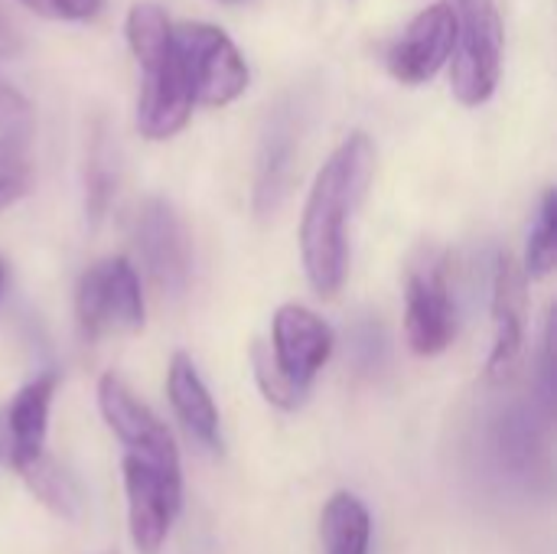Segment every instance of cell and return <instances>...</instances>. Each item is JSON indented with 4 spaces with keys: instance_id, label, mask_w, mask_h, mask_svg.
<instances>
[{
    "instance_id": "cell-1",
    "label": "cell",
    "mask_w": 557,
    "mask_h": 554,
    "mask_svg": "<svg viewBox=\"0 0 557 554\" xmlns=\"http://www.w3.org/2000/svg\"><path fill=\"white\" fill-rule=\"evenodd\" d=\"M375 176V144L369 134H349L320 167L304 219L300 258L310 287L320 297H336L349 274V225Z\"/></svg>"
},
{
    "instance_id": "cell-2",
    "label": "cell",
    "mask_w": 557,
    "mask_h": 554,
    "mask_svg": "<svg viewBox=\"0 0 557 554\" xmlns=\"http://www.w3.org/2000/svg\"><path fill=\"white\" fill-rule=\"evenodd\" d=\"M127 46L144 72L137 95V131L147 140L176 137L196 108L173 46L170 13L153 0H137L124 23Z\"/></svg>"
},
{
    "instance_id": "cell-3",
    "label": "cell",
    "mask_w": 557,
    "mask_h": 554,
    "mask_svg": "<svg viewBox=\"0 0 557 554\" xmlns=\"http://www.w3.org/2000/svg\"><path fill=\"white\" fill-rule=\"evenodd\" d=\"M457 13V42L450 56V88L467 108L486 104L503 78L506 26L496 0H450Z\"/></svg>"
},
{
    "instance_id": "cell-4",
    "label": "cell",
    "mask_w": 557,
    "mask_h": 554,
    "mask_svg": "<svg viewBox=\"0 0 557 554\" xmlns=\"http://www.w3.org/2000/svg\"><path fill=\"white\" fill-rule=\"evenodd\" d=\"M75 317L88 343L140 333L147 310L137 268L124 255L88 264L75 284Z\"/></svg>"
},
{
    "instance_id": "cell-5",
    "label": "cell",
    "mask_w": 557,
    "mask_h": 554,
    "mask_svg": "<svg viewBox=\"0 0 557 554\" xmlns=\"http://www.w3.org/2000/svg\"><path fill=\"white\" fill-rule=\"evenodd\" d=\"M173 46L196 104L225 108L245 95L251 72L242 49L222 26L199 20L173 23Z\"/></svg>"
},
{
    "instance_id": "cell-6",
    "label": "cell",
    "mask_w": 557,
    "mask_h": 554,
    "mask_svg": "<svg viewBox=\"0 0 557 554\" xmlns=\"http://www.w3.org/2000/svg\"><path fill=\"white\" fill-rule=\"evenodd\" d=\"M405 336L414 356H441L457 336L450 255L424 248L405 274Z\"/></svg>"
},
{
    "instance_id": "cell-7",
    "label": "cell",
    "mask_w": 557,
    "mask_h": 554,
    "mask_svg": "<svg viewBox=\"0 0 557 554\" xmlns=\"http://www.w3.org/2000/svg\"><path fill=\"white\" fill-rule=\"evenodd\" d=\"M134 245L157 294L180 300L193 284V235L173 202L153 196L137 209Z\"/></svg>"
},
{
    "instance_id": "cell-8",
    "label": "cell",
    "mask_w": 557,
    "mask_h": 554,
    "mask_svg": "<svg viewBox=\"0 0 557 554\" xmlns=\"http://www.w3.org/2000/svg\"><path fill=\"white\" fill-rule=\"evenodd\" d=\"M98 408H101V418L111 428V434L124 444V457H137L140 464H150L170 477H183L180 451H176L170 428L153 415V408L147 402H140L134 395V389L121 376H114V372L101 376Z\"/></svg>"
},
{
    "instance_id": "cell-9",
    "label": "cell",
    "mask_w": 557,
    "mask_h": 554,
    "mask_svg": "<svg viewBox=\"0 0 557 554\" xmlns=\"http://www.w3.org/2000/svg\"><path fill=\"white\" fill-rule=\"evenodd\" d=\"M457 42V13L450 0H437L411 16L398 39L385 52V69L401 85L431 82L454 56Z\"/></svg>"
},
{
    "instance_id": "cell-10",
    "label": "cell",
    "mask_w": 557,
    "mask_h": 554,
    "mask_svg": "<svg viewBox=\"0 0 557 554\" xmlns=\"http://www.w3.org/2000/svg\"><path fill=\"white\" fill-rule=\"evenodd\" d=\"M124 493H127V522L131 542L140 554H157L163 549L173 519L183 506V477H170L137 457L121 460Z\"/></svg>"
},
{
    "instance_id": "cell-11",
    "label": "cell",
    "mask_w": 557,
    "mask_h": 554,
    "mask_svg": "<svg viewBox=\"0 0 557 554\" xmlns=\"http://www.w3.org/2000/svg\"><path fill=\"white\" fill-rule=\"evenodd\" d=\"M333 346H336V336L330 323L317 317L310 307H300V304L277 307L268 349H271L274 366L294 389L310 395L317 376L333 356Z\"/></svg>"
},
{
    "instance_id": "cell-12",
    "label": "cell",
    "mask_w": 557,
    "mask_h": 554,
    "mask_svg": "<svg viewBox=\"0 0 557 554\" xmlns=\"http://www.w3.org/2000/svg\"><path fill=\"white\" fill-rule=\"evenodd\" d=\"M493 323H496V340L486 372L493 382H506L522 359L525 323H529V281L512 255H499L493 268Z\"/></svg>"
},
{
    "instance_id": "cell-13",
    "label": "cell",
    "mask_w": 557,
    "mask_h": 554,
    "mask_svg": "<svg viewBox=\"0 0 557 554\" xmlns=\"http://www.w3.org/2000/svg\"><path fill=\"white\" fill-rule=\"evenodd\" d=\"M55 389H59V376L55 372H42L33 382H26L13 395V402L7 408V421H3L7 424L3 457H7V464H13L16 473L46 454L49 408H52Z\"/></svg>"
},
{
    "instance_id": "cell-14",
    "label": "cell",
    "mask_w": 557,
    "mask_h": 554,
    "mask_svg": "<svg viewBox=\"0 0 557 554\" xmlns=\"http://www.w3.org/2000/svg\"><path fill=\"white\" fill-rule=\"evenodd\" d=\"M166 395H170V405H173L180 424L186 428V434L196 444H202L206 451H222L219 408H215L193 356L173 353L170 369H166Z\"/></svg>"
},
{
    "instance_id": "cell-15",
    "label": "cell",
    "mask_w": 557,
    "mask_h": 554,
    "mask_svg": "<svg viewBox=\"0 0 557 554\" xmlns=\"http://www.w3.org/2000/svg\"><path fill=\"white\" fill-rule=\"evenodd\" d=\"M294 163H297V127L290 114H281L271 121L261 153H258V176H255V212L274 216L284 196L294 183Z\"/></svg>"
},
{
    "instance_id": "cell-16",
    "label": "cell",
    "mask_w": 557,
    "mask_h": 554,
    "mask_svg": "<svg viewBox=\"0 0 557 554\" xmlns=\"http://www.w3.org/2000/svg\"><path fill=\"white\" fill-rule=\"evenodd\" d=\"M493 447L503 464V470L516 477H529L539 470L545 454V424L539 418V408L529 402L509 405L493 428Z\"/></svg>"
},
{
    "instance_id": "cell-17",
    "label": "cell",
    "mask_w": 557,
    "mask_h": 554,
    "mask_svg": "<svg viewBox=\"0 0 557 554\" xmlns=\"http://www.w3.org/2000/svg\"><path fill=\"white\" fill-rule=\"evenodd\" d=\"M323 554H369L372 516L356 493H333L320 513Z\"/></svg>"
},
{
    "instance_id": "cell-18",
    "label": "cell",
    "mask_w": 557,
    "mask_h": 554,
    "mask_svg": "<svg viewBox=\"0 0 557 554\" xmlns=\"http://www.w3.org/2000/svg\"><path fill=\"white\" fill-rule=\"evenodd\" d=\"M23 483L29 487V493L59 519L65 522H78L82 519V493L75 487V480L52 460V457H39L29 467L20 470Z\"/></svg>"
},
{
    "instance_id": "cell-19",
    "label": "cell",
    "mask_w": 557,
    "mask_h": 554,
    "mask_svg": "<svg viewBox=\"0 0 557 554\" xmlns=\"http://www.w3.org/2000/svg\"><path fill=\"white\" fill-rule=\"evenodd\" d=\"M557 261V193L545 189L535 225L529 232L525 258H522V274L525 281H545L555 271Z\"/></svg>"
},
{
    "instance_id": "cell-20",
    "label": "cell",
    "mask_w": 557,
    "mask_h": 554,
    "mask_svg": "<svg viewBox=\"0 0 557 554\" xmlns=\"http://www.w3.org/2000/svg\"><path fill=\"white\" fill-rule=\"evenodd\" d=\"M33 186V160H29V131H3L0 134V209L20 202Z\"/></svg>"
},
{
    "instance_id": "cell-21",
    "label": "cell",
    "mask_w": 557,
    "mask_h": 554,
    "mask_svg": "<svg viewBox=\"0 0 557 554\" xmlns=\"http://www.w3.org/2000/svg\"><path fill=\"white\" fill-rule=\"evenodd\" d=\"M251 369H255V382H258L261 395H264L274 408H281V411H297V408L307 402V395H304L300 389H294V385L281 376V369H277L274 359H271L268 343H261V340L251 346Z\"/></svg>"
},
{
    "instance_id": "cell-22",
    "label": "cell",
    "mask_w": 557,
    "mask_h": 554,
    "mask_svg": "<svg viewBox=\"0 0 557 554\" xmlns=\"http://www.w3.org/2000/svg\"><path fill=\"white\" fill-rule=\"evenodd\" d=\"M111 193H114V173H111L108 157L101 153V144H95L91 160H88V176H85V209H88L91 222H98L104 216Z\"/></svg>"
},
{
    "instance_id": "cell-23",
    "label": "cell",
    "mask_w": 557,
    "mask_h": 554,
    "mask_svg": "<svg viewBox=\"0 0 557 554\" xmlns=\"http://www.w3.org/2000/svg\"><path fill=\"white\" fill-rule=\"evenodd\" d=\"M29 13L59 23H88L101 13L104 0H20Z\"/></svg>"
},
{
    "instance_id": "cell-24",
    "label": "cell",
    "mask_w": 557,
    "mask_h": 554,
    "mask_svg": "<svg viewBox=\"0 0 557 554\" xmlns=\"http://www.w3.org/2000/svg\"><path fill=\"white\" fill-rule=\"evenodd\" d=\"M539 385H542V405H545V415H552L555 408V310L548 313V323H545V336H542V362H539Z\"/></svg>"
},
{
    "instance_id": "cell-25",
    "label": "cell",
    "mask_w": 557,
    "mask_h": 554,
    "mask_svg": "<svg viewBox=\"0 0 557 554\" xmlns=\"http://www.w3.org/2000/svg\"><path fill=\"white\" fill-rule=\"evenodd\" d=\"M382 349H385V336L382 327L375 323H359L352 333V356L362 369H375L382 362Z\"/></svg>"
},
{
    "instance_id": "cell-26",
    "label": "cell",
    "mask_w": 557,
    "mask_h": 554,
    "mask_svg": "<svg viewBox=\"0 0 557 554\" xmlns=\"http://www.w3.org/2000/svg\"><path fill=\"white\" fill-rule=\"evenodd\" d=\"M29 131V104L7 85H0V134Z\"/></svg>"
},
{
    "instance_id": "cell-27",
    "label": "cell",
    "mask_w": 557,
    "mask_h": 554,
    "mask_svg": "<svg viewBox=\"0 0 557 554\" xmlns=\"http://www.w3.org/2000/svg\"><path fill=\"white\" fill-rule=\"evenodd\" d=\"M10 49H13V29L7 26V20L0 13V56H7Z\"/></svg>"
},
{
    "instance_id": "cell-28",
    "label": "cell",
    "mask_w": 557,
    "mask_h": 554,
    "mask_svg": "<svg viewBox=\"0 0 557 554\" xmlns=\"http://www.w3.org/2000/svg\"><path fill=\"white\" fill-rule=\"evenodd\" d=\"M3 281H7V264H3V258H0V291H3Z\"/></svg>"
},
{
    "instance_id": "cell-29",
    "label": "cell",
    "mask_w": 557,
    "mask_h": 554,
    "mask_svg": "<svg viewBox=\"0 0 557 554\" xmlns=\"http://www.w3.org/2000/svg\"><path fill=\"white\" fill-rule=\"evenodd\" d=\"M108 554H117V552H108Z\"/></svg>"
},
{
    "instance_id": "cell-30",
    "label": "cell",
    "mask_w": 557,
    "mask_h": 554,
    "mask_svg": "<svg viewBox=\"0 0 557 554\" xmlns=\"http://www.w3.org/2000/svg\"><path fill=\"white\" fill-rule=\"evenodd\" d=\"M225 3H232V0H225Z\"/></svg>"
}]
</instances>
